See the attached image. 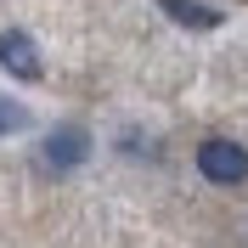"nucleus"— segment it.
Returning <instances> with one entry per match:
<instances>
[{
	"instance_id": "nucleus-2",
	"label": "nucleus",
	"mask_w": 248,
	"mask_h": 248,
	"mask_svg": "<svg viewBox=\"0 0 248 248\" xmlns=\"http://www.w3.org/2000/svg\"><path fill=\"white\" fill-rule=\"evenodd\" d=\"M85 158H91V130H85V124H62V130L46 136V164L51 170H74Z\"/></svg>"
},
{
	"instance_id": "nucleus-1",
	"label": "nucleus",
	"mask_w": 248,
	"mask_h": 248,
	"mask_svg": "<svg viewBox=\"0 0 248 248\" xmlns=\"http://www.w3.org/2000/svg\"><path fill=\"white\" fill-rule=\"evenodd\" d=\"M198 170H203V181H215V186H243L248 181V147L215 136V141L198 147Z\"/></svg>"
},
{
	"instance_id": "nucleus-3",
	"label": "nucleus",
	"mask_w": 248,
	"mask_h": 248,
	"mask_svg": "<svg viewBox=\"0 0 248 248\" xmlns=\"http://www.w3.org/2000/svg\"><path fill=\"white\" fill-rule=\"evenodd\" d=\"M0 68L17 74V79H40V74H46V68H40V46H34L23 29H6V34H0Z\"/></svg>"
},
{
	"instance_id": "nucleus-4",
	"label": "nucleus",
	"mask_w": 248,
	"mask_h": 248,
	"mask_svg": "<svg viewBox=\"0 0 248 248\" xmlns=\"http://www.w3.org/2000/svg\"><path fill=\"white\" fill-rule=\"evenodd\" d=\"M158 6H164L170 23H181V29H220V23H226V12L203 6V0H158Z\"/></svg>"
},
{
	"instance_id": "nucleus-5",
	"label": "nucleus",
	"mask_w": 248,
	"mask_h": 248,
	"mask_svg": "<svg viewBox=\"0 0 248 248\" xmlns=\"http://www.w3.org/2000/svg\"><path fill=\"white\" fill-rule=\"evenodd\" d=\"M23 124H29V113H23V108H12V102L0 96V136H12V130H23Z\"/></svg>"
}]
</instances>
